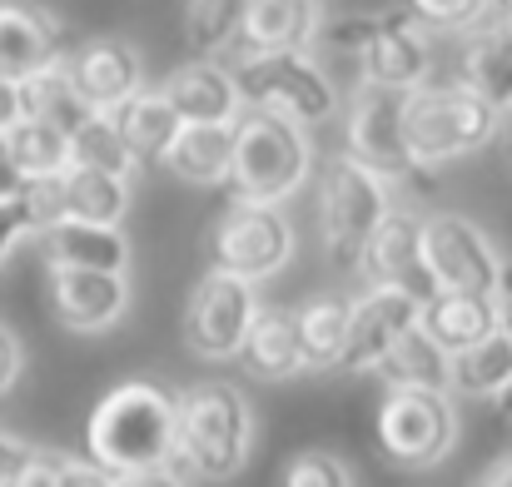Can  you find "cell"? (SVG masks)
<instances>
[{"label":"cell","mask_w":512,"mask_h":487,"mask_svg":"<svg viewBox=\"0 0 512 487\" xmlns=\"http://www.w3.org/2000/svg\"><path fill=\"white\" fill-rule=\"evenodd\" d=\"M85 448L90 463L105 468L110 478L174 463V398L145 378L110 388L90 413Z\"/></svg>","instance_id":"1"},{"label":"cell","mask_w":512,"mask_h":487,"mask_svg":"<svg viewBox=\"0 0 512 487\" xmlns=\"http://www.w3.org/2000/svg\"><path fill=\"white\" fill-rule=\"evenodd\" d=\"M254 448V408L234 383H194L174 398V458L189 473L224 483L249 463Z\"/></svg>","instance_id":"2"},{"label":"cell","mask_w":512,"mask_h":487,"mask_svg":"<svg viewBox=\"0 0 512 487\" xmlns=\"http://www.w3.org/2000/svg\"><path fill=\"white\" fill-rule=\"evenodd\" d=\"M309 169H314V145L304 125L269 110H244L234 120V169H229L234 204L279 209L289 194L304 189Z\"/></svg>","instance_id":"3"},{"label":"cell","mask_w":512,"mask_h":487,"mask_svg":"<svg viewBox=\"0 0 512 487\" xmlns=\"http://www.w3.org/2000/svg\"><path fill=\"white\" fill-rule=\"evenodd\" d=\"M324 40L334 50H353L363 65V85L368 90H393V95H413L418 85H428V40L423 25L408 10H373V15H339L334 25H324Z\"/></svg>","instance_id":"4"},{"label":"cell","mask_w":512,"mask_h":487,"mask_svg":"<svg viewBox=\"0 0 512 487\" xmlns=\"http://www.w3.org/2000/svg\"><path fill=\"white\" fill-rule=\"evenodd\" d=\"M498 130H503V115H493L463 85H418L413 95H403V135L418 169L463 160L483 150L488 140H498Z\"/></svg>","instance_id":"5"},{"label":"cell","mask_w":512,"mask_h":487,"mask_svg":"<svg viewBox=\"0 0 512 487\" xmlns=\"http://www.w3.org/2000/svg\"><path fill=\"white\" fill-rule=\"evenodd\" d=\"M229 75H234L244 110H269V115H284L304 130L339 110V90L309 50H279V55L239 60Z\"/></svg>","instance_id":"6"},{"label":"cell","mask_w":512,"mask_h":487,"mask_svg":"<svg viewBox=\"0 0 512 487\" xmlns=\"http://www.w3.org/2000/svg\"><path fill=\"white\" fill-rule=\"evenodd\" d=\"M319 214H324V244H329V259L339 269H358V254L363 244L378 234V224L393 214L388 204V184L363 169L358 160H339L324 164V179H319Z\"/></svg>","instance_id":"7"},{"label":"cell","mask_w":512,"mask_h":487,"mask_svg":"<svg viewBox=\"0 0 512 487\" xmlns=\"http://www.w3.org/2000/svg\"><path fill=\"white\" fill-rule=\"evenodd\" d=\"M214 274L259 284L294 259V224L274 204H229L209 234Z\"/></svg>","instance_id":"8"},{"label":"cell","mask_w":512,"mask_h":487,"mask_svg":"<svg viewBox=\"0 0 512 487\" xmlns=\"http://www.w3.org/2000/svg\"><path fill=\"white\" fill-rule=\"evenodd\" d=\"M378 443L403 468H433L458 443V408L433 388H388L378 403Z\"/></svg>","instance_id":"9"},{"label":"cell","mask_w":512,"mask_h":487,"mask_svg":"<svg viewBox=\"0 0 512 487\" xmlns=\"http://www.w3.org/2000/svg\"><path fill=\"white\" fill-rule=\"evenodd\" d=\"M423 259H428V274H433L438 294H473V299H493L498 294L503 254L463 214L423 219Z\"/></svg>","instance_id":"10"},{"label":"cell","mask_w":512,"mask_h":487,"mask_svg":"<svg viewBox=\"0 0 512 487\" xmlns=\"http://www.w3.org/2000/svg\"><path fill=\"white\" fill-rule=\"evenodd\" d=\"M259 309H264V299L254 294V284L209 269V274L194 284L189 309H184L189 348H194L199 358H239L244 333H249Z\"/></svg>","instance_id":"11"},{"label":"cell","mask_w":512,"mask_h":487,"mask_svg":"<svg viewBox=\"0 0 512 487\" xmlns=\"http://www.w3.org/2000/svg\"><path fill=\"white\" fill-rule=\"evenodd\" d=\"M358 274L368 279V289H393L403 299H413L418 309L438 299V284L428 274V259H423V219L408 214V209H393L378 234L363 244L358 254Z\"/></svg>","instance_id":"12"},{"label":"cell","mask_w":512,"mask_h":487,"mask_svg":"<svg viewBox=\"0 0 512 487\" xmlns=\"http://www.w3.org/2000/svg\"><path fill=\"white\" fill-rule=\"evenodd\" d=\"M65 75L90 115H115L125 100L145 90V60L120 35H100V40L65 50Z\"/></svg>","instance_id":"13"},{"label":"cell","mask_w":512,"mask_h":487,"mask_svg":"<svg viewBox=\"0 0 512 487\" xmlns=\"http://www.w3.org/2000/svg\"><path fill=\"white\" fill-rule=\"evenodd\" d=\"M348 160L373 169L383 184L418 174V160L403 135V95L363 85V95L353 100V115H348Z\"/></svg>","instance_id":"14"},{"label":"cell","mask_w":512,"mask_h":487,"mask_svg":"<svg viewBox=\"0 0 512 487\" xmlns=\"http://www.w3.org/2000/svg\"><path fill=\"white\" fill-rule=\"evenodd\" d=\"M319 25H324L319 0H244L239 35H234L229 55L239 65V60H259V55H279V50H309Z\"/></svg>","instance_id":"15"},{"label":"cell","mask_w":512,"mask_h":487,"mask_svg":"<svg viewBox=\"0 0 512 487\" xmlns=\"http://www.w3.org/2000/svg\"><path fill=\"white\" fill-rule=\"evenodd\" d=\"M418 304L393 294V289H368L358 304H353V319H348V348H343V363L348 373H378V363L388 358V348L418 324Z\"/></svg>","instance_id":"16"},{"label":"cell","mask_w":512,"mask_h":487,"mask_svg":"<svg viewBox=\"0 0 512 487\" xmlns=\"http://www.w3.org/2000/svg\"><path fill=\"white\" fill-rule=\"evenodd\" d=\"M55 60H65L60 20L50 10H40V5L0 0V75L20 85V80L50 70Z\"/></svg>","instance_id":"17"},{"label":"cell","mask_w":512,"mask_h":487,"mask_svg":"<svg viewBox=\"0 0 512 487\" xmlns=\"http://www.w3.org/2000/svg\"><path fill=\"white\" fill-rule=\"evenodd\" d=\"M50 309L75 333H100L120 324L130 309L125 274H90V269H50Z\"/></svg>","instance_id":"18"},{"label":"cell","mask_w":512,"mask_h":487,"mask_svg":"<svg viewBox=\"0 0 512 487\" xmlns=\"http://www.w3.org/2000/svg\"><path fill=\"white\" fill-rule=\"evenodd\" d=\"M160 90H165V100L174 105V115H179L184 125H234V120L244 115L229 65H214V60H189V65H179Z\"/></svg>","instance_id":"19"},{"label":"cell","mask_w":512,"mask_h":487,"mask_svg":"<svg viewBox=\"0 0 512 487\" xmlns=\"http://www.w3.org/2000/svg\"><path fill=\"white\" fill-rule=\"evenodd\" d=\"M45 264L50 269H90V274H125L130 269V239L105 224H80L60 219L40 234Z\"/></svg>","instance_id":"20"},{"label":"cell","mask_w":512,"mask_h":487,"mask_svg":"<svg viewBox=\"0 0 512 487\" xmlns=\"http://www.w3.org/2000/svg\"><path fill=\"white\" fill-rule=\"evenodd\" d=\"M239 363H244L254 378H264V383H284V378L304 373V348H299V324H294V309L264 304V309L254 314L249 333H244Z\"/></svg>","instance_id":"21"},{"label":"cell","mask_w":512,"mask_h":487,"mask_svg":"<svg viewBox=\"0 0 512 487\" xmlns=\"http://www.w3.org/2000/svg\"><path fill=\"white\" fill-rule=\"evenodd\" d=\"M110 120H115V130H120L125 150L135 155L140 169L165 164L170 145L179 140V130H184V120L174 115V105L165 100V90H140V95H135V100H125Z\"/></svg>","instance_id":"22"},{"label":"cell","mask_w":512,"mask_h":487,"mask_svg":"<svg viewBox=\"0 0 512 487\" xmlns=\"http://www.w3.org/2000/svg\"><path fill=\"white\" fill-rule=\"evenodd\" d=\"M418 324H423V333H428L448 358H458V353H468L473 343H483V338L498 333V299L438 294L433 304H423Z\"/></svg>","instance_id":"23"},{"label":"cell","mask_w":512,"mask_h":487,"mask_svg":"<svg viewBox=\"0 0 512 487\" xmlns=\"http://www.w3.org/2000/svg\"><path fill=\"white\" fill-rule=\"evenodd\" d=\"M463 90H473L493 115L512 110V45L498 25H478L463 45Z\"/></svg>","instance_id":"24"},{"label":"cell","mask_w":512,"mask_h":487,"mask_svg":"<svg viewBox=\"0 0 512 487\" xmlns=\"http://www.w3.org/2000/svg\"><path fill=\"white\" fill-rule=\"evenodd\" d=\"M55 184H60V209H65V219L120 229V219L130 214V179H115V174L70 164L65 174H55Z\"/></svg>","instance_id":"25"},{"label":"cell","mask_w":512,"mask_h":487,"mask_svg":"<svg viewBox=\"0 0 512 487\" xmlns=\"http://www.w3.org/2000/svg\"><path fill=\"white\" fill-rule=\"evenodd\" d=\"M165 169L184 184H229L234 125H184L165 155Z\"/></svg>","instance_id":"26"},{"label":"cell","mask_w":512,"mask_h":487,"mask_svg":"<svg viewBox=\"0 0 512 487\" xmlns=\"http://www.w3.org/2000/svg\"><path fill=\"white\" fill-rule=\"evenodd\" d=\"M378 373H383L388 388H433V393H448V383H453V358L423 333V324H413L388 348V358L378 363Z\"/></svg>","instance_id":"27"},{"label":"cell","mask_w":512,"mask_h":487,"mask_svg":"<svg viewBox=\"0 0 512 487\" xmlns=\"http://www.w3.org/2000/svg\"><path fill=\"white\" fill-rule=\"evenodd\" d=\"M348 319H353V304L339 299V294H319L294 314L304 368H339L343 348H348Z\"/></svg>","instance_id":"28"},{"label":"cell","mask_w":512,"mask_h":487,"mask_svg":"<svg viewBox=\"0 0 512 487\" xmlns=\"http://www.w3.org/2000/svg\"><path fill=\"white\" fill-rule=\"evenodd\" d=\"M85 115L90 110L80 105V95H75V85L65 75V60H55L50 70L20 80V120H45V125H55V130L70 135Z\"/></svg>","instance_id":"29"},{"label":"cell","mask_w":512,"mask_h":487,"mask_svg":"<svg viewBox=\"0 0 512 487\" xmlns=\"http://www.w3.org/2000/svg\"><path fill=\"white\" fill-rule=\"evenodd\" d=\"M5 150H10L15 169L25 174V184L55 179V174L70 169V135L55 130V125H45V120H20V125L5 135Z\"/></svg>","instance_id":"30"},{"label":"cell","mask_w":512,"mask_h":487,"mask_svg":"<svg viewBox=\"0 0 512 487\" xmlns=\"http://www.w3.org/2000/svg\"><path fill=\"white\" fill-rule=\"evenodd\" d=\"M508 373H512V338L498 328L493 338H483V343H473L468 353L453 358V383H448V393L498 398L503 383H508Z\"/></svg>","instance_id":"31"},{"label":"cell","mask_w":512,"mask_h":487,"mask_svg":"<svg viewBox=\"0 0 512 487\" xmlns=\"http://www.w3.org/2000/svg\"><path fill=\"white\" fill-rule=\"evenodd\" d=\"M70 164L80 169H100V174H115V179H135L140 164L125 150L120 130L110 115H85L75 130H70Z\"/></svg>","instance_id":"32"},{"label":"cell","mask_w":512,"mask_h":487,"mask_svg":"<svg viewBox=\"0 0 512 487\" xmlns=\"http://www.w3.org/2000/svg\"><path fill=\"white\" fill-rule=\"evenodd\" d=\"M244 0H184V40L194 55H219L239 35Z\"/></svg>","instance_id":"33"},{"label":"cell","mask_w":512,"mask_h":487,"mask_svg":"<svg viewBox=\"0 0 512 487\" xmlns=\"http://www.w3.org/2000/svg\"><path fill=\"white\" fill-rule=\"evenodd\" d=\"M279 487H353V473H348V463H343L339 453H329V448H304V453H294V458L284 463Z\"/></svg>","instance_id":"34"},{"label":"cell","mask_w":512,"mask_h":487,"mask_svg":"<svg viewBox=\"0 0 512 487\" xmlns=\"http://www.w3.org/2000/svg\"><path fill=\"white\" fill-rule=\"evenodd\" d=\"M408 15L418 25H438V30H463L478 25L488 15V0H408Z\"/></svg>","instance_id":"35"},{"label":"cell","mask_w":512,"mask_h":487,"mask_svg":"<svg viewBox=\"0 0 512 487\" xmlns=\"http://www.w3.org/2000/svg\"><path fill=\"white\" fill-rule=\"evenodd\" d=\"M25 234H35V214H30V204H25V194H20V199L0 204V264L10 259V249H15Z\"/></svg>","instance_id":"36"},{"label":"cell","mask_w":512,"mask_h":487,"mask_svg":"<svg viewBox=\"0 0 512 487\" xmlns=\"http://www.w3.org/2000/svg\"><path fill=\"white\" fill-rule=\"evenodd\" d=\"M60 463H65L60 453H30V463L10 487H60Z\"/></svg>","instance_id":"37"},{"label":"cell","mask_w":512,"mask_h":487,"mask_svg":"<svg viewBox=\"0 0 512 487\" xmlns=\"http://www.w3.org/2000/svg\"><path fill=\"white\" fill-rule=\"evenodd\" d=\"M60 487H115L105 468H95L90 458H65L60 463Z\"/></svg>","instance_id":"38"},{"label":"cell","mask_w":512,"mask_h":487,"mask_svg":"<svg viewBox=\"0 0 512 487\" xmlns=\"http://www.w3.org/2000/svg\"><path fill=\"white\" fill-rule=\"evenodd\" d=\"M30 443H20L15 433H0V487H10L15 478H20V468L30 463Z\"/></svg>","instance_id":"39"},{"label":"cell","mask_w":512,"mask_h":487,"mask_svg":"<svg viewBox=\"0 0 512 487\" xmlns=\"http://www.w3.org/2000/svg\"><path fill=\"white\" fill-rule=\"evenodd\" d=\"M115 487H184V478L174 473L170 463H160V468H140V473L115 478Z\"/></svg>","instance_id":"40"},{"label":"cell","mask_w":512,"mask_h":487,"mask_svg":"<svg viewBox=\"0 0 512 487\" xmlns=\"http://www.w3.org/2000/svg\"><path fill=\"white\" fill-rule=\"evenodd\" d=\"M20 378V338L0 324V393Z\"/></svg>","instance_id":"41"},{"label":"cell","mask_w":512,"mask_h":487,"mask_svg":"<svg viewBox=\"0 0 512 487\" xmlns=\"http://www.w3.org/2000/svg\"><path fill=\"white\" fill-rule=\"evenodd\" d=\"M20 125V85L0 75V140Z\"/></svg>","instance_id":"42"},{"label":"cell","mask_w":512,"mask_h":487,"mask_svg":"<svg viewBox=\"0 0 512 487\" xmlns=\"http://www.w3.org/2000/svg\"><path fill=\"white\" fill-rule=\"evenodd\" d=\"M20 194H25V174L15 169L5 140H0V204H10V199H20Z\"/></svg>","instance_id":"43"},{"label":"cell","mask_w":512,"mask_h":487,"mask_svg":"<svg viewBox=\"0 0 512 487\" xmlns=\"http://www.w3.org/2000/svg\"><path fill=\"white\" fill-rule=\"evenodd\" d=\"M473 487H512V453H503V458H498V463H493Z\"/></svg>","instance_id":"44"},{"label":"cell","mask_w":512,"mask_h":487,"mask_svg":"<svg viewBox=\"0 0 512 487\" xmlns=\"http://www.w3.org/2000/svg\"><path fill=\"white\" fill-rule=\"evenodd\" d=\"M498 328L512 338V294H503V299H498Z\"/></svg>","instance_id":"45"},{"label":"cell","mask_w":512,"mask_h":487,"mask_svg":"<svg viewBox=\"0 0 512 487\" xmlns=\"http://www.w3.org/2000/svg\"><path fill=\"white\" fill-rule=\"evenodd\" d=\"M498 413L512 418V373H508V383H503V393H498Z\"/></svg>","instance_id":"46"},{"label":"cell","mask_w":512,"mask_h":487,"mask_svg":"<svg viewBox=\"0 0 512 487\" xmlns=\"http://www.w3.org/2000/svg\"><path fill=\"white\" fill-rule=\"evenodd\" d=\"M488 10H498V15L508 20V15H512V0H488Z\"/></svg>","instance_id":"47"},{"label":"cell","mask_w":512,"mask_h":487,"mask_svg":"<svg viewBox=\"0 0 512 487\" xmlns=\"http://www.w3.org/2000/svg\"><path fill=\"white\" fill-rule=\"evenodd\" d=\"M498 30H503V40H508V45H512V15H508V20H503V25H498Z\"/></svg>","instance_id":"48"},{"label":"cell","mask_w":512,"mask_h":487,"mask_svg":"<svg viewBox=\"0 0 512 487\" xmlns=\"http://www.w3.org/2000/svg\"><path fill=\"white\" fill-rule=\"evenodd\" d=\"M508 164H512V125H508Z\"/></svg>","instance_id":"49"}]
</instances>
